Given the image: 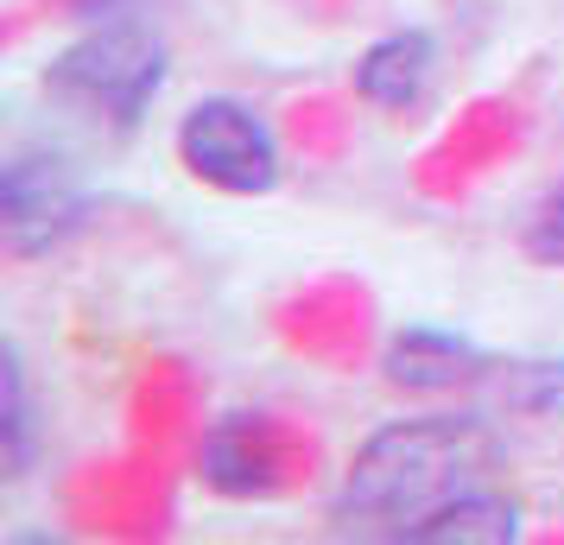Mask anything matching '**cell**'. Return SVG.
I'll list each match as a JSON object with an SVG mask.
<instances>
[{
    "label": "cell",
    "instance_id": "6da1fadb",
    "mask_svg": "<svg viewBox=\"0 0 564 545\" xmlns=\"http://www.w3.org/2000/svg\"><path fill=\"white\" fill-rule=\"evenodd\" d=\"M508 464V444L488 413H412L356 444L330 501L336 533L356 539H393L412 520H425L437 501L495 482Z\"/></svg>",
    "mask_w": 564,
    "mask_h": 545
},
{
    "label": "cell",
    "instance_id": "5b68a950",
    "mask_svg": "<svg viewBox=\"0 0 564 545\" xmlns=\"http://www.w3.org/2000/svg\"><path fill=\"white\" fill-rule=\"evenodd\" d=\"M501 374V356H488L476 337L444 324H406L381 349V381L406 400H457Z\"/></svg>",
    "mask_w": 564,
    "mask_h": 545
},
{
    "label": "cell",
    "instance_id": "9c48e42d",
    "mask_svg": "<svg viewBox=\"0 0 564 545\" xmlns=\"http://www.w3.org/2000/svg\"><path fill=\"white\" fill-rule=\"evenodd\" d=\"M520 248H527L533 266H558L564 273V172L545 184V197L533 204L527 229H520Z\"/></svg>",
    "mask_w": 564,
    "mask_h": 545
},
{
    "label": "cell",
    "instance_id": "7a4b0ae2",
    "mask_svg": "<svg viewBox=\"0 0 564 545\" xmlns=\"http://www.w3.org/2000/svg\"><path fill=\"white\" fill-rule=\"evenodd\" d=\"M165 83H172V45L159 26L133 20V13L89 20L39 70L45 102L102 133H133L165 96Z\"/></svg>",
    "mask_w": 564,
    "mask_h": 545
},
{
    "label": "cell",
    "instance_id": "52a82bcc",
    "mask_svg": "<svg viewBox=\"0 0 564 545\" xmlns=\"http://www.w3.org/2000/svg\"><path fill=\"white\" fill-rule=\"evenodd\" d=\"M520 539V501L501 494L495 482H476V489L437 501L425 520H412L400 545H513Z\"/></svg>",
    "mask_w": 564,
    "mask_h": 545
},
{
    "label": "cell",
    "instance_id": "8992f818",
    "mask_svg": "<svg viewBox=\"0 0 564 545\" xmlns=\"http://www.w3.org/2000/svg\"><path fill=\"white\" fill-rule=\"evenodd\" d=\"M437 70H444L437 32L387 26L356 52V64H349V89H356V102L381 108V115H412V108H425V96L437 89Z\"/></svg>",
    "mask_w": 564,
    "mask_h": 545
},
{
    "label": "cell",
    "instance_id": "3957f363",
    "mask_svg": "<svg viewBox=\"0 0 564 545\" xmlns=\"http://www.w3.org/2000/svg\"><path fill=\"white\" fill-rule=\"evenodd\" d=\"M96 190L83 165L52 140H13L0 159V248L7 260H45L83 235Z\"/></svg>",
    "mask_w": 564,
    "mask_h": 545
},
{
    "label": "cell",
    "instance_id": "277c9868",
    "mask_svg": "<svg viewBox=\"0 0 564 545\" xmlns=\"http://www.w3.org/2000/svg\"><path fill=\"white\" fill-rule=\"evenodd\" d=\"M172 153L204 190L223 197H273L285 178L280 128L248 96H197L172 128Z\"/></svg>",
    "mask_w": 564,
    "mask_h": 545
},
{
    "label": "cell",
    "instance_id": "ba28073f",
    "mask_svg": "<svg viewBox=\"0 0 564 545\" xmlns=\"http://www.w3.org/2000/svg\"><path fill=\"white\" fill-rule=\"evenodd\" d=\"M39 457V418H32V381H26V349L7 337L0 342V476L26 482Z\"/></svg>",
    "mask_w": 564,
    "mask_h": 545
}]
</instances>
